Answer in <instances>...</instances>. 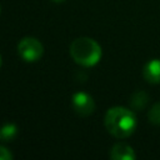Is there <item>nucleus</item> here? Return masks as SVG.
<instances>
[{
  "mask_svg": "<svg viewBox=\"0 0 160 160\" xmlns=\"http://www.w3.org/2000/svg\"><path fill=\"white\" fill-rule=\"evenodd\" d=\"M52 1H55V2H62V1H65V0H52Z\"/></svg>",
  "mask_w": 160,
  "mask_h": 160,
  "instance_id": "obj_10",
  "label": "nucleus"
},
{
  "mask_svg": "<svg viewBox=\"0 0 160 160\" xmlns=\"http://www.w3.org/2000/svg\"><path fill=\"white\" fill-rule=\"evenodd\" d=\"M11 158H12L11 152L6 148L0 146V160H10Z\"/></svg>",
  "mask_w": 160,
  "mask_h": 160,
  "instance_id": "obj_9",
  "label": "nucleus"
},
{
  "mask_svg": "<svg viewBox=\"0 0 160 160\" xmlns=\"http://www.w3.org/2000/svg\"><path fill=\"white\" fill-rule=\"evenodd\" d=\"M70 55L82 66H94L101 58V48L94 39L78 38L70 44Z\"/></svg>",
  "mask_w": 160,
  "mask_h": 160,
  "instance_id": "obj_2",
  "label": "nucleus"
},
{
  "mask_svg": "<svg viewBox=\"0 0 160 160\" xmlns=\"http://www.w3.org/2000/svg\"><path fill=\"white\" fill-rule=\"evenodd\" d=\"M110 158L112 160H132L135 159V152L131 146L125 142H118L111 148Z\"/></svg>",
  "mask_w": 160,
  "mask_h": 160,
  "instance_id": "obj_6",
  "label": "nucleus"
},
{
  "mask_svg": "<svg viewBox=\"0 0 160 160\" xmlns=\"http://www.w3.org/2000/svg\"><path fill=\"white\" fill-rule=\"evenodd\" d=\"M18 134V128L16 125L11 124V122H8V124H4L1 128H0V140L1 141H11Z\"/></svg>",
  "mask_w": 160,
  "mask_h": 160,
  "instance_id": "obj_7",
  "label": "nucleus"
},
{
  "mask_svg": "<svg viewBox=\"0 0 160 160\" xmlns=\"http://www.w3.org/2000/svg\"><path fill=\"white\" fill-rule=\"evenodd\" d=\"M42 51L44 48L41 42L35 38H24L18 45L19 55L28 62H34L39 60L42 55Z\"/></svg>",
  "mask_w": 160,
  "mask_h": 160,
  "instance_id": "obj_3",
  "label": "nucleus"
},
{
  "mask_svg": "<svg viewBox=\"0 0 160 160\" xmlns=\"http://www.w3.org/2000/svg\"><path fill=\"white\" fill-rule=\"evenodd\" d=\"M0 66H1V55H0Z\"/></svg>",
  "mask_w": 160,
  "mask_h": 160,
  "instance_id": "obj_11",
  "label": "nucleus"
},
{
  "mask_svg": "<svg viewBox=\"0 0 160 160\" xmlns=\"http://www.w3.org/2000/svg\"><path fill=\"white\" fill-rule=\"evenodd\" d=\"M142 75L145 80L150 84H158L160 82V60L152 59L148 61L144 66Z\"/></svg>",
  "mask_w": 160,
  "mask_h": 160,
  "instance_id": "obj_5",
  "label": "nucleus"
},
{
  "mask_svg": "<svg viewBox=\"0 0 160 160\" xmlns=\"http://www.w3.org/2000/svg\"><path fill=\"white\" fill-rule=\"evenodd\" d=\"M72 108L76 114L81 116H88L95 110V102L92 98L86 92H76L72 96Z\"/></svg>",
  "mask_w": 160,
  "mask_h": 160,
  "instance_id": "obj_4",
  "label": "nucleus"
},
{
  "mask_svg": "<svg viewBox=\"0 0 160 160\" xmlns=\"http://www.w3.org/2000/svg\"><path fill=\"white\" fill-rule=\"evenodd\" d=\"M105 126L108 131L115 138H128L136 129L135 114L122 106L111 108L105 115Z\"/></svg>",
  "mask_w": 160,
  "mask_h": 160,
  "instance_id": "obj_1",
  "label": "nucleus"
},
{
  "mask_svg": "<svg viewBox=\"0 0 160 160\" xmlns=\"http://www.w3.org/2000/svg\"><path fill=\"white\" fill-rule=\"evenodd\" d=\"M148 116H149V120H150L151 124L160 125V102H156V104L150 109Z\"/></svg>",
  "mask_w": 160,
  "mask_h": 160,
  "instance_id": "obj_8",
  "label": "nucleus"
}]
</instances>
